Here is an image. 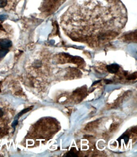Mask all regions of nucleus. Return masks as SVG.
I'll return each instance as SVG.
<instances>
[{
  "instance_id": "1",
  "label": "nucleus",
  "mask_w": 137,
  "mask_h": 157,
  "mask_svg": "<svg viewBox=\"0 0 137 157\" xmlns=\"http://www.w3.org/2000/svg\"><path fill=\"white\" fill-rule=\"evenodd\" d=\"M127 20L119 0H77L63 15L61 24L70 37L96 46L118 35Z\"/></svg>"
},
{
  "instance_id": "2",
  "label": "nucleus",
  "mask_w": 137,
  "mask_h": 157,
  "mask_svg": "<svg viewBox=\"0 0 137 157\" xmlns=\"http://www.w3.org/2000/svg\"><path fill=\"white\" fill-rule=\"evenodd\" d=\"M66 0H46V5L48 8L53 9L60 6Z\"/></svg>"
},
{
  "instance_id": "3",
  "label": "nucleus",
  "mask_w": 137,
  "mask_h": 157,
  "mask_svg": "<svg viewBox=\"0 0 137 157\" xmlns=\"http://www.w3.org/2000/svg\"><path fill=\"white\" fill-rule=\"evenodd\" d=\"M12 46V42L8 39L1 40L0 41V47L1 49H9Z\"/></svg>"
},
{
  "instance_id": "4",
  "label": "nucleus",
  "mask_w": 137,
  "mask_h": 157,
  "mask_svg": "<svg viewBox=\"0 0 137 157\" xmlns=\"http://www.w3.org/2000/svg\"><path fill=\"white\" fill-rule=\"evenodd\" d=\"M107 71L111 73V74H115L118 71L119 68H120V66L117 64H113L109 65L106 67Z\"/></svg>"
},
{
  "instance_id": "5",
  "label": "nucleus",
  "mask_w": 137,
  "mask_h": 157,
  "mask_svg": "<svg viewBox=\"0 0 137 157\" xmlns=\"http://www.w3.org/2000/svg\"><path fill=\"white\" fill-rule=\"evenodd\" d=\"M9 52V49H0V58L5 57Z\"/></svg>"
},
{
  "instance_id": "6",
  "label": "nucleus",
  "mask_w": 137,
  "mask_h": 157,
  "mask_svg": "<svg viewBox=\"0 0 137 157\" xmlns=\"http://www.w3.org/2000/svg\"><path fill=\"white\" fill-rule=\"evenodd\" d=\"M119 139H120V140H124L125 144H127V143L128 142L129 136L128 135L124 134V135H122L120 138Z\"/></svg>"
},
{
  "instance_id": "7",
  "label": "nucleus",
  "mask_w": 137,
  "mask_h": 157,
  "mask_svg": "<svg viewBox=\"0 0 137 157\" xmlns=\"http://www.w3.org/2000/svg\"><path fill=\"white\" fill-rule=\"evenodd\" d=\"M137 78V73L136 72L132 74V75H129L127 78L128 80H134Z\"/></svg>"
},
{
  "instance_id": "8",
  "label": "nucleus",
  "mask_w": 137,
  "mask_h": 157,
  "mask_svg": "<svg viewBox=\"0 0 137 157\" xmlns=\"http://www.w3.org/2000/svg\"><path fill=\"white\" fill-rule=\"evenodd\" d=\"M64 157H78L77 154L75 153H74V152L73 151H70L68 152L67 154H66L65 155H64Z\"/></svg>"
},
{
  "instance_id": "9",
  "label": "nucleus",
  "mask_w": 137,
  "mask_h": 157,
  "mask_svg": "<svg viewBox=\"0 0 137 157\" xmlns=\"http://www.w3.org/2000/svg\"><path fill=\"white\" fill-rule=\"evenodd\" d=\"M7 0H0V8H3L7 6Z\"/></svg>"
},
{
  "instance_id": "10",
  "label": "nucleus",
  "mask_w": 137,
  "mask_h": 157,
  "mask_svg": "<svg viewBox=\"0 0 137 157\" xmlns=\"http://www.w3.org/2000/svg\"><path fill=\"white\" fill-rule=\"evenodd\" d=\"M105 83H106V84H109L111 83V82H112V81H111V80H105Z\"/></svg>"
},
{
  "instance_id": "11",
  "label": "nucleus",
  "mask_w": 137,
  "mask_h": 157,
  "mask_svg": "<svg viewBox=\"0 0 137 157\" xmlns=\"http://www.w3.org/2000/svg\"><path fill=\"white\" fill-rule=\"evenodd\" d=\"M100 81L95 82H94L93 84H92V86H94V85H96V84H97V83H98V82H99Z\"/></svg>"
}]
</instances>
